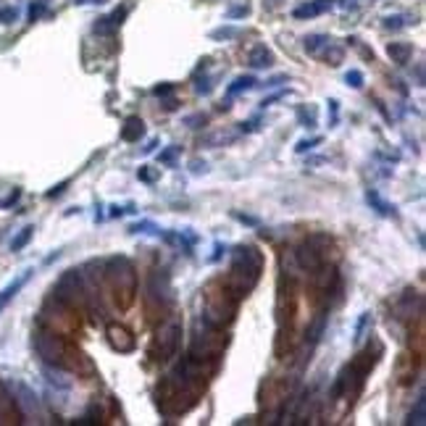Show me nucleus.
<instances>
[{
    "label": "nucleus",
    "instance_id": "19",
    "mask_svg": "<svg viewBox=\"0 0 426 426\" xmlns=\"http://www.w3.org/2000/svg\"><path fill=\"white\" fill-rule=\"evenodd\" d=\"M32 234H34V226H27V229H21V234H19V237H16V240L11 242V250H13V253H16V250H21V247H24L27 242L32 240Z\"/></svg>",
    "mask_w": 426,
    "mask_h": 426
},
{
    "label": "nucleus",
    "instance_id": "8",
    "mask_svg": "<svg viewBox=\"0 0 426 426\" xmlns=\"http://www.w3.org/2000/svg\"><path fill=\"white\" fill-rule=\"evenodd\" d=\"M140 137H145V124L140 116H129L121 126V140L124 142H140Z\"/></svg>",
    "mask_w": 426,
    "mask_h": 426
},
{
    "label": "nucleus",
    "instance_id": "25",
    "mask_svg": "<svg viewBox=\"0 0 426 426\" xmlns=\"http://www.w3.org/2000/svg\"><path fill=\"white\" fill-rule=\"evenodd\" d=\"M321 137H310V140H300L298 142V148H295V150H298V153H305V150H313V145H321Z\"/></svg>",
    "mask_w": 426,
    "mask_h": 426
},
{
    "label": "nucleus",
    "instance_id": "20",
    "mask_svg": "<svg viewBox=\"0 0 426 426\" xmlns=\"http://www.w3.org/2000/svg\"><path fill=\"white\" fill-rule=\"evenodd\" d=\"M408 24H413L408 16H387L384 19V29H402V27H408Z\"/></svg>",
    "mask_w": 426,
    "mask_h": 426
},
{
    "label": "nucleus",
    "instance_id": "33",
    "mask_svg": "<svg viewBox=\"0 0 426 426\" xmlns=\"http://www.w3.org/2000/svg\"><path fill=\"white\" fill-rule=\"evenodd\" d=\"M337 100H329V111H332V124H337V119H339V108H337Z\"/></svg>",
    "mask_w": 426,
    "mask_h": 426
},
{
    "label": "nucleus",
    "instance_id": "12",
    "mask_svg": "<svg viewBox=\"0 0 426 426\" xmlns=\"http://www.w3.org/2000/svg\"><path fill=\"white\" fill-rule=\"evenodd\" d=\"M247 63L253 68H269L274 63V53L266 48V45H255V48L250 50V56H247Z\"/></svg>",
    "mask_w": 426,
    "mask_h": 426
},
{
    "label": "nucleus",
    "instance_id": "27",
    "mask_svg": "<svg viewBox=\"0 0 426 426\" xmlns=\"http://www.w3.org/2000/svg\"><path fill=\"white\" fill-rule=\"evenodd\" d=\"M42 11H45V0H37V3H32V8H29V21H37Z\"/></svg>",
    "mask_w": 426,
    "mask_h": 426
},
{
    "label": "nucleus",
    "instance_id": "36",
    "mask_svg": "<svg viewBox=\"0 0 426 426\" xmlns=\"http://www.w3.org/2000/svg\"><path fill=\"white\" fill-rule=\"evenodd\" d=\"M339 8H358V0H339Z\"/></svg>",
    "mask_w": 426,
    "mask_h": 426
},
{
    "label": "nucleus",
    "instance_id": "22",
    "mask_svg": "<svg viewBox=\"0 0 426 426\" xmlns=\"http://www.w3.org/2000/svg\"><path fill=\"white\" fill-rule=\"evenodd\" d=\"M345 82H347V85L353 87V90H361V87H363V74L358 71V68H353V71L345 74Z\"/></svg>",
    "mask_w": 426,
    "mask_h": 426
},
{
    "label": "nucleus",
    "instance_id": "11",
    "mask_svg": "<svg viewBox=\"0 0 426 426\" xmlns=\"http://www.w3.org/2000/svg\"><path fill=\"white\" fill-rule=\"evenodd\" d=\"M29 276H32V271H24L21 276H16V279H13L8 287H5L3 292H0V310H5V305H8V303H11V300H13V298H16V295L21 292V287H24L27 281H29Z\"/></svg>",
    "mask_w": 426,
    "mask_h": 426
},
{
    "label": "nucleus",
    "instance_id": "23",
    "mask_svg": "<svg viewBox=\"0 0 426 426\" xmlns=\"http://www.w3.org/2000/svg\"><path fill=\"white\" fill-rule=\"evenodd\" d=\"M16 16H19V11L13 8V5H8V8H0V24L8 27V24H13V21H16Z\"/></svg>",
    "mask_w": 426,
    "mask_h": 426
},
{
    "label": "nucleus",
    "instance_id": "32",
    "mask_svg": "<svg viewBox=\"0 0 426 426\" xmlns=\"http://www.w3.org/2000/svg\"><path fill=\"white\" fill-rule=\"evenodd\" d=\"M68 187V182H61V184L58 187H53V189H48V192H45V197H58L61 192H63V189Z\"/></svg>",
    "mask_w": 426,
    "mask_h": 426
},
{
    "label": "nucleus",
    "instance_id": "1",
    "mask_svg": "<svg viewBox=\"0 0 426 426\" xmlns=\"http://www.w3.org/2000/svg\"><path fill=\"white\" fill-rule=\"evenodd\" d=\"M34 350L37 355L50 363L56 368H63V371H92L90 361L85 358L82 353H74L71 345L61 337L56 332H37L34 334Z\"/></svg>",
    "mask_w": 426,
    "mask_h": 426
},
{
    "label": "nucleus",
    "instance_id": "4",
    "mask_svg": "<svg viewBox=\"0 0 426 426\" xmlns=\"http://www.w3.org/2000/svg\"><path fill=\"white\" fill-rule=\"evenodd\" d=\"M179 342H182V324L177 316H166L161 318V329L155 334V342H153V358L155 361H171L179 350Z\"/></svg>",
    "mask_w": 426,
    "mask_h": 426
},
{
    "label": "nucleus",
    "instance_id": "7",
    "mask_svg": "<svg viewBox=\"0 0 426 426\" xmlns=\"http://www.w3.org/2000/svg\"><path fill=\"white\" fill-rule=\"evenodd\" d=\"M334 8V0H310V3H303L292 11L295 19H313V16H321V13L332 11Z\"/></svg>",
    "mask_w": 426,
    "mask_h": 426
},
{
    "label": "nucleus",
    "instance_id": "6",
    "mask_svg": "<svg viewBox=\"0 0 426 426\" xmlns=\"http://www.w3.org/2000/svg\"><path fill=\"white\" fill-rule=\"evenodd\" d=\"M108 339H111L113 350H119V353H132L134 350L132 332L124 329V326H119V324H108Z\"/></svg>",
    "mask_w": 426,
    "mask_h": 426
},
{
    "label": "nucleus",
    "instance_id": "39",
    "mask_svg": "<svg viewBox=\"0 0 426 426\" xmlns=\"http://www.w3.org/2000/svg\"><path fill=\"white\" fill-rule=\"evenodd\" d=\"M192 171H195V174H200V171H205V163H200V161H195V163H192Z\"/></svg>",
    "mask_w": 426,
    "mask_h": 426
},
{
    "label": "nucleus",
    "instance_id": "28",
    "mask_svg": "<svg viewBox=\"0 0 426 426\" xmlns=\"http://www.w3.org/2000/svg\"><path fill=\"white\" fill-rule=\"evenodd\" d=\"M177 153H179V148H177V145H171L169 150H163V153L158 155V161H161V163H171L174 158H177Z\"/></svg>",
    "mask_w": 426,
    "mask_h": 426
},
{
    "label": "nucleus",
    "instance_id": "13",
    "mask_svg": "<svg viewBox=\"0 0 426 426\" xmlns=\"http://www.w3.org/2000/svg\"><path fill=\"white\" fill-rule=\"evenodd\" d=\"M387 53H390V58L397 66H405L410 61V56H413V45H410V42H390Z\"/></svg>",
    "mask_w": 426,
    "mask_h": 426
},
{
    "label": "nucleus",
    "instance_id": "31",
    "mask_svg": "<svg viewBox=\"0 0 426 426\" xmlns=\"http://www.w3.org/2000/svg\"><path fill=\"white\" fill-rule=\"evenodd\" d=\"M153 92H155V95H161V97H163V95H171V92H174V85L163 82V85H158V87L153 90Z\"/></svg>",
    "mask_w": 426,
    "mask_h": 426
},
{
    "label": "nucleus",
    "instance_id": "15",
    "mask_svg": "<svg viewBox=\"0 0 426 426\" xmlns=\"http://www.w3.org/2000/svg\"><path fill=\"white\" fill-rule=\"evenodd\" d=\"M318 56H321L329 66H339V63H342V58H345V50L337 48V45H334V42L329 40V42L324 45V53H318Z\"/></svg>",
    "mask_w": 426,
    "mask_h": 426
},
{
    "label": "nucleus",
    "instance_id": "34",
    "mask_svg": "<svg viewBox=\"0 0 426 426\" xmlns=\"http://www.w3.org/2000/svg\"><path fill=\"white\" fill-rule=\"evenodd\" d=\"M19 195H21V189H13V192H11V197H8V200H5V203H0V205H3V208H11V205H13V203H16V200H19Z\"/></svg>",
    "mask_w": 426,
    "mask_h": 426
},
{
    "label": "nucleus",
    "instance_id": "2",
    "mask_svg": "<svg viewBox=\"0 0 426 426\" xmlns=\"http://www.w3.org/2000/svg\"><path fill=\"white\" fill-rule=\"evenodd\" d=\"M261 271H263V255L258 253L253 245H240V247H234V253H232V269H229L224 281L242 300L255 287Z\"/></svg>",
    "mask_w": 426,
    "mask_h": 426
},
{
    "label": "nucleus",
    "instance_id": "30",
    "mask_svg": "<svg viewBox=\"0 0 426 426\" xmlns=\"http://www.w3.org/2000/svg\"><path fill=\"white\" fill-rule=\"evenodd\" d=\"M247 13H250L247 5H234V8L226 13V16H229V19H242V16H247Z\"/></svg>",
    "mask_w": 426,
    "mask_h": 426
},
{
    "label": "nucleus",
    "instance_id": "24",
    "mask_svg": "<svg viewBox=\"0 0 426 426\" xmlns=\"http://www.w3.org/2000/svg\"><path fill=\"white\" fill-rule=\"evenodd\" d=\"M234 140V134H224V132H218V134H213V137H205V145H221V142H232Z\"/></svg>",
    "mask_w": 426,
    "mask_h": 426
},
{
    "label": "nucleus",
    "instance_id": "17",
    "mask_svg": "<svg viewBox=\"0 0 426 426\" xmlns=\"http://www.w3.org/2000/svg\"><path fill=\"white\" fill-rule=\"evenodd\" d=\"M326 42H329V37H326V34H310V37H305V40H303V48H305L310 56H318Z\"/></svg>",
    "mask_w": 426,
    "mask_h": 426
},
{
    "label": "nucleus",
    "instance_id": "3",
    "mask_svg": "<svg viewBox=\"0 0 426 426\" xmlns=\"http://www.w3.org/2000/svg\"><path fill=\"white\" fill-rule=\"evenodd\" d=\"M103 276H105V284H108L113 300H116V305L121 310H126L134 303V295H137V271H134L132 261L124 255L108 258Z\"/></svg>",
    "mask_w": 426,
    "mask_h": 426
},
{
    "label": "nucleus",
    "instance_id": "9",
    "mask_svg": "<svg viewBox=\"0 0 426 426\" xmlns=\"http://www.w3.org/2000/svg\"><path fill=\"white\" fill-rule=\"evenodd\" d=\"M366 200H368V205L379 213V216H384V218H397V208L387 203L384 197L376 192V189H368V192H366Z\"/></svg>",
    "mask_w": 426,
    "mask_h": 426
},
{
    "label": "nucleus",
    "instance_id": "21",
    "mask_svg": "<svg viewBox=\"0 0 426 426\" xmlns=\"http://www.w3.org/2000/svg\"><path fill=\"white\" fill-rule=\"evenodd\" d=\"M213 40H232V37H240V29H234V27H221V29H216V32H211Z\"/></svg>",
    "mask_w": 426,
    "mask_h": 426
},
{
    "label": "nucleus",
    "instance_id": "38",
    "mask_svg": "<svg viewBox=\"0 0 426 426\" xmlns=\"http://www.w3.org/2000/svg\"><path fill=\"white\" fill-rule=\"evenodd\" d=\"M234 218H240V221H245V224H258V218H250V216H242V213H234Z\"/></svg>",
    "mask_w": 426,
    "mask_h": 426
},
{
    "label": "nucleus",
    "instance_id": "35",
    "mask_svg": "<svg viewBox=\"0 0 426 426\" xmlns=\"http://www.w3.org/2000/svg\"><path fill=\"white\" fill-rule=\"evenodd\" d=\"M284 92H287V90H279V92H276V95H271V97H266V100H263V108H266V105H271L274 100H279V97H284Z\"/></svg>",
    "mask_w": 426,
    "mask_h": 426
},
{
    "label": "nucleus",
    "instance_id": "29",
    "mask_svg": "<svg viewBox=\"0 0 426 426\" xmlns=\"http://www.w3.org/2000/svg\"><path fill=\"white\" fill-rule=\"evenodd\" d=\"M205 121H208V119H205L203 113H195V116H187V119H184V124H187V126H192V129H197L200 124H205Z\"/></svg>",
    "mask_w": 426,
    "mask_h": 426
},
{
    "label": "nucleus",
    "instance_id": "10",
    "mask_svg": "<svg viewBox=\"0 0 426 426\" xmlns=\"http://www.w3.org/2000/svg\"><path fill=\"white\" fill-rule=\"evenodd\" d=\"M124 16H126V8L121 5V8H116L111 13V16H103L100 21L95 24V32L97 34H111V32H116V29L121 27V21H124Z\"/></svg>",
    "mask_w": 426,
    "mask_h": 426
},
{
    "label": "nucleus",
    "instance_id": "14",
    "mask_svg": "<svg viewBox=\"0 0 426 426\" xmlns=\"http://www.w3.org/2000/svg\"><path fill=\"white\" fill-rule=\"evenodd\" d=\"M253 87H258V79L255 77H237L229 87H226V97H234V95L245 92V90H253Z\"/></svg>",
    "mask_w": 426,
    "mask_h": 426
},
{
    "label": "nucleus",
    "instance_id": "5",
    "mask_svg": "<svg viewBox=\"0 0 426 426\" xmlns=\"http://www.w3.org/2000/svg\"><path fill=\"white\" fill-rule=\"evenodd\" d=\"M171 281H169V274L166 271H153L148 279V295H145V305H148V313L153 316L155 310L158 313H166L171 310Z\"/></svg>",
    "mask_w": 426,
    "mask_h": 426
},
{
    "label": "nucleus",
    "instance_id": "26",
    "mask_svg": "<svg viewBox=\"0 0 426 426\" xmlns=\"http://www.w3.org/2000/svg\"><path fill=\"white\" fill-rule=\"evenodd\" d=\"M416 298H418V292H410L408 290L405 295H402V303H413ZM395 308H402V305H395ZM410 316H413V308H405V313H402L400 318H410Z\"/></svg>",
    "mask_w": 426,
    "mask_h": 426
},
{
    "label": "nucleus",
    "instance_id": "18",
    "mask_svg": "<svg viewBox=\"0 0 426 426\" xmlns=\"http://www.w3.org/2000/svg\"><path fill=\"white\" fill-rule=\"evenodd\" d=\"M129 232H132V234H140V232H142V234H158L161 229H158L153 221H137V224L129 226Z\"/></svg>",
    "mask_w": 426,
    "mask_h": 426
},
{
    "label": "nucleus",
    "instance_id": "37",
    "mask_svg": "<svg viewBox=\"0 0 426 426\" xmlns=\"http://www.w3.org/2000/svg\"><path fill=\"white\" fill-rule=\"evenodd\" d=\"M137 177H140V179H145V182H153V174H150V171H145V166H142V169L137 171Z\"/></svg>",
    "mask_w": 426,
    "mask_h": 426
},
{
    "label": "nucleus",
    "instance_id": "16",
    "mask_svg": "<svg viewBox=\"0 0 426 426\" xmlns=\"http://www.w3.org/2000/svg\"><path fill=\"white\" fill-rule=\"evenodd\" d=\"M408 424L410 426H424L426 424V397L424 395H418V400H416V408L408 413Z\"/></svg>",
    "mask_w": 426,
    "mask_h": 426
},
{
    "label": "nucleus",
    "instance_id": "40",
    "mask_svg": "<svg viewBox=\"0 0 426 426\" xmlns=\"http://www.w3.org/2000/svg\"><path fill=\"white\" fill-rule=\"evenodd\" d=\"M74 3H79V5H85V3H92V5H100V3H105V0H74Z\"/></svg>",
    "mask_w": 426,
    "mask_h": 426
}]
</instances>
